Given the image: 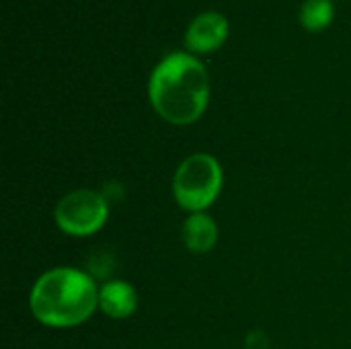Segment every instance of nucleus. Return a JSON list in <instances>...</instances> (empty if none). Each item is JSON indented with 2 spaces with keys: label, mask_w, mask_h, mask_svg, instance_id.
<instances>
[{
  "label": "nucleus",
  "mask_w": 351,
  "mask_h": 349,
  "mask_svg": "<svg viewBox=\"0 0 351 349\" xmlns=\"http://www.w3.org/2000/svg\"><path fill=\"white\" fill-rule=\"evenodd\" d=\"M148 99L165 121L173 125H189L208 109L210 74L193 53L173 51L152 70Z\"/></svg>",
  "instance_id": "obj_1"
},
{
  "label": "nucleus",
  "mask_w": 351,
  "mask_h": 349,
  "mask_svg": "<svg viewBox=\"0 0 351 349\" xmlns=\"http://www.w3.org/2000/svg\"><path fill=\"white\" fill-rule=\"evenodd\" d=\"M29 309L45 327H78L99 309V288L82 269L53 267L41 274L33 284Z\"/></svg>",
  "instance_id": "obj_2"
},
{
  "label": "nucleus",
  "mask_w": 351,
  "mask_h": 349,
  "mask_svg": "<svg viewBox=\"0 0 351 349\" xmlns=\"http://www.w3.org/2000/svg\"><path fill=\"white\" fill-rule=\"evenodd\" d=\"M222 167L208 152L187 156L175 171L173 195L175 202L189 214L206 212L222 191Z\"/></svg>",
  "instance_id": "obj_3"
},
{
  "label": "nucleus",
  "mask_w": 351,
  "mask_h": 349,
  "mask_svg": "<svg viewBox=\"0 0 351 349\" xmlns=\"http://www.w3.org/2000/svg\"><path fill=\"white\" fill-rule=\"evenodd\" d=\"M53 218L58 228L68 237H93L105 226L109 218V204L93 189H76L58 202Z\"/></svg>",
  "instance_id": "obj_4"
},
{
  "label": "nucleus",
  "mask_w": 351,
  "mask_h": 349,
  "mask_svg": "<svg viewBox=\"0 0 351 349\" xmlns=\"http://www.w3.org/2000/svg\"><path fill=\"white\" fill-rule=\"evenodd\" d=\"M230 35V23L222 12L208 10L197 14L185 31V47L191 53H210L220 49Z\"/></svg>",
  "instance_id": "obj_5"
},
{
  "label": "nucleus",
  "mask_w": 351,
  "mask_h": 349,
  "mask_svg": "<svg viewBox=\"0 0 351 349\" xmlns=\"http://www.w3.org/2000/svg\"><path fill=\"white\" fill-rule=\"evenodd\" d=\"M99 309L109 319H130L138 309V294L123 280L107 282L99 288Z\"/></svg>",
  "instance_id": "obj_6"
},
{
  "label": "nucleus",
  "mask_w": 351,
  "mask_h": 349,
  "mask_svg": "<svg viewBox=\"0 0 351 349\" xmlns=\"http://www.w3.org/2000/svg\"><path fill=\"white\" fill-rule=\"evenodd\" d=\"M181 237L191 253H210L218 241V224L206 212L189 214L183 222Z\"/></svg>",
  "instance_id": "obj_7"
},
{
  "label": "nucleus",
  "mask_w": 351,
  "mask_h": 349,
  "mask_svg": "<svg viewBox=\"0 0 351 349\" xmlns=\"http://www.w3.org/2000/svg\"><path fill=\"white\" fill-rule=\"evenodd\" d=\"M335 16V8L331 0H304L300 8V23L306 31L319 33L325 31Z\"/></svg>",
  "instance_id": "obj_8"
}]
</instances>
